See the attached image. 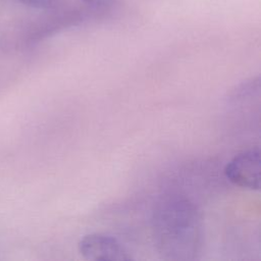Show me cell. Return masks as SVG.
Here are the masks:
<instances>
[{"label":"cell","instance_id":"obj_1","mask_svg":"<svg viewBox=\"0 0 261 261\" xmlns=\"http://www.w3.org/2000/svg\"><path fill=\"white\" fill-rule=\"evenodd\" d=\"M153 233L156 247L164 258L195 259L202 241L200 214L188 200H165L154 212Z\"/></svg>","mask_w":261,"mask_h":261},{"label":"cell","instance_id":"obj_2","mask_svg":"<svg viewBox=\"0 0 261 261\" xmlns=\"http://www.w3.org/2000/svg\"><path fill=\"white\" fill-rule=\"evenodd\" d=\"M225 176L233 185L250 190H259L261 182V153L251 148L236 155L224 168Z\"/></svg>","mask_w":261,"mask_h":261},{"label":"cell","instance_id":"obj_3","mask_svg":"<svg viewBox=\"0 0 261 261\" xmlns=\"http://www.w3.org/2000/svg\"><path fill=\"white\" fill-rule=\"evenodd\" d=\"M83 258L92 261H126L132 257L125 247L114 237L104 233H89L77 245Z\"/></svg>","mask_w":261,"mask_h":261},{"label":"cell","instance_id":"obj_4","mask_svg":"<svg viewBox=\"0 0 261 261\" xmlns=\"http://www.w3.org/2000/svg\"><path fill=\"white\" fill-rule=\"evenodd\" d=\"M19 1L31 7L45 8L50 6L55 0H19Z\"/></svg>","mask_w":261,"mask_h":261},{"label":"cell","instance_id":"obj_5","mask_svg":"<svg viewBox=\"0 0 261 261\" xmlns=\"http://www.w3.org/2000/svg\"><path fill=\"white\" fill-rule=\"evenodd\" d=\"M86 4L92 6V7H96V8H99V7H102V6H105L106 4H108L111 0H83Z\"/></svg>","mask_w":261,"mask_h":261}]
</instances>
